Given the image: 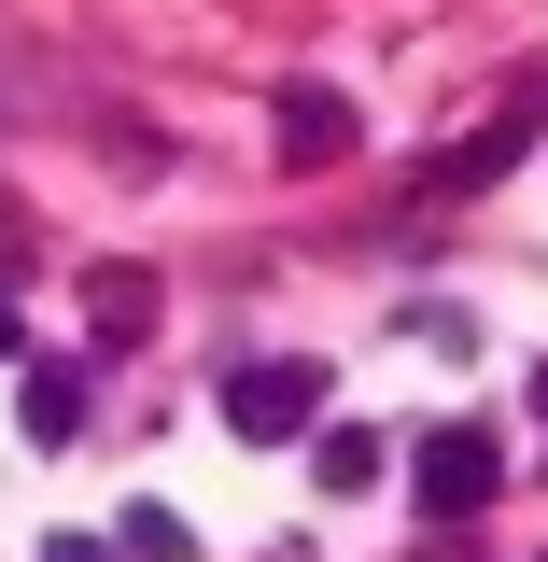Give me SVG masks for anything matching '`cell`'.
Here are the masks:
<instances>
[{"label": "cell", "instance_id": "1", "mask_svg": "<svg viewBox=\"0 0 548 562\" xmlns=\"http://www.w3.org/2000/svg\"><path fill=\"white\" fill-rule=\"evenodd\" d=\"M492 479H506V450H492L479 422H436L409 450V492H422V520H479L492 506Z\"/></svg>", "mask_w": 548, "mask_h": 562}, {"label": "cell", "instance_id": "4", "mask_svg": "<svg viewBox=\"0 0 548 562\" xmlns=\"http://www.w3.org/2000/svg\"><path fill=\"white\" fill-rule=\"evenodd\" d=\"M14 408H29V436H43V450H57L70 422H85V380H70V366H43V380H29V394H14Z\"/></svg>", "mask_w": 548, "mask_h": 562}, {"label": "cell", "instance_id": "3", "mask_svg": "<svg viewBox=\"0 0 548 562\" xmlns=\"http://www.w3.org/2000/svg\"><path fill=\"white\" fill-rule=\"evenodd\" d=\"M281 140H295V155H338V140H351V99H338V85H281Z\"/></svg>", "mask_w": 548, "mask_h": 562}, {"label": "cell", "instance_id": "2", "mask_svg": "<svg viewBox=\"0 0 548 562\" xmlns=\"http://www.w3.org/2000/svg\"><path fill=\"white\" fill-rule=\"evenodd\" d=\"M225 422H239L254 450L310 436V422H324V366H239V380H225Z\"/></svg>", "mask_w": 548, "mask_h": 562}, {"label": "cell", "instance_id": "9", "mask_svg": "<svg viewBox=\"0 0 548 562\" xmlns=\"http://www.w3.org/2000/svg\"><path fill=\"white\" fill-rule=\"evenodd\" d=\"M535 408H548V366H535Z\"/></svg>", "mask_w": 548, "mask_h": 562}, {"label": "cell", "instance_id": "8", "mask_svg": "<svg viewBox=\"0 0 548 562\" xmlns=\"http://www.w3.org/2000/svg\"><path fill=\"white\" fill-rule=\"evenodd\" d=\"M43 562H99V549H43Z\"/></svg>", "mask_w": 548, "mask_h": 562}, {"label": "cell", "instance_id": "5", "mask_svg": "<svg viewBox=\"0 0 548 562\" xmlns=\"http://www.w3.org/2000/svg\"><path fill=\"white\" fill-rule=\"evenodd\" d=\"M141 324H155V281H141V268H99V338H141Z\"/></svg>", "mask_w": 548, "mask_h": 562}, {"label": "cell", "instance_id": "7", "mask_svg": "<svg viewBox=\"0 0 548 562\" xmlns=\"http://www.w3.org/2000/svg\"><path fill=\"white\" fill-rule=\"evenodd\" d=\"M127 562H198V549H183V520H155V506H127Z\"/></svg>", "mask_w": 548, "mask_h": 562}, {"label": "cell", "instance_id": "6", "mask_svg": "<svg viewBox=\"0 0 548 562\" xmlns=\"http://www.w3.org/2000/svg\"><path fill=\"white\" fill-rule=\"evenodd\" d=\"M310 464H324V492H366V479H380V436H351V422H338Z\"/></svg>", "mask_w": 548, "mask_h": 562}]
</instances>
